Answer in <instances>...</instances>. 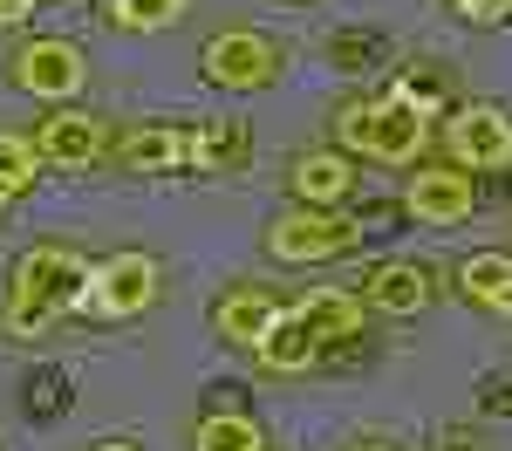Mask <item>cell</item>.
I'll list each match as a JSON object with an SVG mask.
<instances>
[{
  "label": "cell",
  "instance_id": "6da1fadb",
  "mask_svg": "<svg viewBox=\"0 0 512 451\" xmlns=\"http://www.w3.org/2000/svg\"><path fill=\"white\" fill-rule=\"evenodd\" d=\"M89 260L69 253V246H28L21 260H14V274H7V328L14 335H41L48 322H62L69 308H82V294H89Z\"/></svg>",
  "mask_w": 512,
  "mask_h": 451
},
{
  "label": "cell",
  "instance_id": "7a4b0ae2",
  "mask_svg": "<svg viewBox=\"0 0 512 451\" xmlns=\"http://www.w3.org/2000/svg\"><path fill=\"white\" fill-rule=\"evenodd\" d=\"M335 137H342V151H362V158H383V164H403L424 151V137H431V123L417 117V110H403V103H349L342 117H335Z\"/></svg>",
  "mask_w": 512,
  "mask_h": 451
},
{
  "label": "cell",
  "instance_id": "3957f363",
  "mask_svg": "<svg viewBox=\"0 0 512 451\" xmlns=\"http://www.w3.org/2000/svg\"><path fill=\"white\" fill-rule=\"evenodd\" d=\"M355 240H362V226H355V219H335L328 205L280 212L274 226H267V253H274V260H294V267H308V260H342Z\"/></svg>",
  "mask_w": 512,
  "mask_h": 451
},
{
  "label": "cell",
  "instance_id": "277c9868",
  "mask_svg": "<svg viewBox=\"0 0 512 451\" xmlns=\"http://www.w3.org/2000/svg\"><path fill=\"white\" fill-rule=\"evenodd\" d=\"M198 69L212 89H267L280 76V41L274 35H253V28H226V35L205 41Z\"/></svg>",
  "mask_w": 512,
  "mask_h": 451
},
{
  "label": "cell",
  "instance_id": "5b68a950",
  "mask_svg": "<svg viewBox=\"0 0 512 451\" xmlns=\"http://www.w3.org/2000/svg\"><path fill=\"white\" fill-rule=\"evenodd\" d=\"M158 301V260L151 253H117L89 274V294H82V315H103V322H130Z\"/></svg>",
  "mask_w": 512,
  "mask_h": 451
},
{
  "label": "cell",
  "instance_id": "8992f818",
  "mask_svg": "<svg viewBox=\"0 0 512 451\" xmlns=\"http://www.w3.org/2000/svg\"><path fill=\"white\" fill-rule=\"evenodd\" d=\"M14 76H21V89L41 96V103H69L89 69H82L76 41H28V48L14 55Z\"/></svg>",
  "mask_w": 512,
  "mask_h": 451
},
{
  "label": "cell",
  "instance_id": "52a82bcc",
  "mask_svg": "<svg viewBox=\"0 0 512 451\" xmlns=\"http://www.w3.org/2000/svg\"><path fill=\"white\" fill-rule=\"evenodd\" d=\"M444 137H451V164H465V171L512 164V117L506 110H458Z\"/></svg>",
  "mask_w": 512,
  "mask_h": 451
},
{
  "label": "cell",
  "instance_id": "ba28073f",
  "mask_svg": "<svg viewBox=\"0 0 512 451\" xmlns=\"http://www.w3.org/2000/svg\"><path fill=\"white\" fill-rule=\"evenodd\" d=\"M117 158L123 171H185L192 164L198 171V123H151V130H130L117 144Z\"/></svg>",
  "mask_w": 512,
  "mask_h": 451
},
{
  "label": "cell",
  "instance_id": "9c48e42d",
  "mask_svg": "<svg viewBox=\"0 0 512 451\" xmlns=\"http://www.w3.org/2000/svg\"><path fill=\"white\" fill-rule=\"evenodd\" d=\"M410 219H424V226H458V219H472V178H465L458 164L417 171V178H410Z\"/></svg>",
  "mask_w": 512,
  "mask_h": 451
},
{
  "label": "cell",
  "instance_id": "30bf717a",
  "mask_svg": "<svg viewBox=\"0 0 512 451\" xmlns=\"http://www.w3.org/2000/svg\"><path fill=\"white\" fill-rule=\"evenodd\" d=\"M362 301L383 308V315H417V308L431 301V281H424V267H410V260H383V267L362 274Z\"/></svg>",
  "mask_w": 512,
  "mask_h": 451
},
{
  "label": "cell",
  "instance_id": "8fae6325",
  "mask_svg": "<svg viewBox=\"0 0 512 451\" xmlns=\"http://www.w3.org/2000/svg\"><path fill=\"white\" fill-rule=\"evenodd\" d=\"M280 322V301L274 294H260V287H239V294H226L219 308H212V328L226 335V342H267V328Z\"/></svg>",
  "mask_w": 512,
  "mask_h": 451
},
{
  "label": "cell",
  "instance_id": "7c38bea8",
  "mask_svg": "<svg viewBox=\"0 0 512 451\" xmlns=\"http://www.w3.org/2000/svg\"><path fill=\"white\" fill-rule=\"evenodd\" d=\"M294 315L315 328L321 342H349V335H362V301H355L349 287H308V294L294 301Z\"/></svg>",
  "mask_w": 512,
  "mask_h": 451
},
{
  "label": "cell",
  "instance_id": "4fadbf2b",
  "mask_svg": "<svg viewBox=\"0 0 512 451\" xmlns=\"http://www.w3.org/2000/svg\"><path fill=\"white\" fill-rule=\"evenodd\" d=\"M355 192V171H349V151H308L294 158V199L308 205H335Z\"/></svg>",
  "mask_w": 512,
  "mask_h": 451
},
{
  "label": "cell",
  "instance_id": "5bb4252c",
  "mask_svg": "<svg viewBox=\"0 0 512 451\" xmlns=\"http://www.w3.org/2000/svg\"><path fill=\"white\" fill-rule=\"evenodd\" d=\"M35 151L48 164H69V171H82V164H96V151H103V130H96V117H48L35 137Z\"/></svg>",
  "mask_w": 512,
  "mask_h": 451
},
{
  "label": "cell",
  "instance_id": "9a60e30c",
  "mask_svg": "<svg viewBox=\"0 0 512 451\" xmlns=\"http://www.w3.org/2000/svg\"><path fill=\"white\" fill-rule=\"evenodd\" d=\"M315 349H321V335L301 315H280L274 328H267V342H260V363L280 369V376H294V369H308L315 363Z\"/></svg>",
  "mask_w": 512,
  "mask_h": 451
},
{
  "label": "cell",
  "instance_id": "2e32d148",
  "mask_svg": "<svg viewBox=\"0 0 512 451\" xmlns=\"http://www.w3.org/2000/svg\"><path fill=\"white\" fill-rule=\"evenodd\" d=\"M458 287H465L472 301H485V308L512 315V260L506 253H472V260L458 267Z\"/></svg>",
  "mask_w": 512,
  "mask_h": 451
},
{
  "label": "cell",
  "instance_id": "e0dca14e",
  "mask_svg": "<svg viewBox=\"0 0 512 451\" xmlns=\"http://www.w3.org/2000/svg\"><path fill=\"white\" fill-rule=\"evenodd\" d=\"M246 151H253V137L239 117L198 123V171H233V164H246Z\"/></svg>",
  "mask_w": 512,
  "mask_h": 451
},
{
  "label": "cell",
  "instance_id": "ac0fdd59",
  "mask_svg": "<svg viewBox=\"0 0 512 451\" xmlns=\"http://www.w3.org/2000/svg\"><path fill=\"white\" fill-rule=\"evenodd\" d=\"M198 451H267V445H260L253 417H239V410H219V417H205V424H198Z\"/></svg>",
  "mask_w": 512,
  "mask_h": 451
},
{
  "label": "cell",
  "instance_id": "d6986e66",
  "mask_svg": "<svg viewBox=\"0 0 512 451\" xmlns=\"http://www.w3.org/2000/svg\"><path fill=\"white\" fill-rule=\"evenodd\" d=\"M35 164L41 151L28 137H14V130H0V199H14V192H28L35 185Z\"/></svg>",
  "mask_w": 512,
  "mask_h": 451
},
{
  "label": "cell",
  "instance_id": "ffe728a7",
  "mask_svg": "<svg viewBox=\"0 0 512 451\" xmlns=\"http://www.w3.org/2000/svg\"><path fill=\"white\" fill-rule=\"evenodd\" d=\"M185 14V0H110V21L117 28H137V35H158Z\"/></svg>",
  "mask_w": 512,
  "mask_h": 451
},
{
  "label": "cell",
  "instance_id": "44dd1931",
  "mask_svg": "<svg viewBox=\"0 0 512 451\" xmlns=\"http://www.w3.org/2000/svg\"><path fill=\"white\" fill-rule=\"evenodd\" d=\"M390 103H403V110H417V117H437V82H424V76H396V89H390Z\"/></svg>",
  "mask_w": 512,
  "mask_h": 451
},
{
  "label": "cell",
  "instance_id": "7402d4cb",
  "mask_svg": "<svg viewBox=\"0 0 512 451\" xmlns=\"http://www.w3.org/2000/svg\"><path fill=\"white\" fill-rule=\"evenodd\" d=\"M458 14L465 21H499V14H512V0H458Z\"/></svg>",
  "mask_w": 512,
  "mask_h": 451
},
{
  "label": "cell",
  "instance_id": "603a6c76",
  "mask_svg": "<svg viewBox=\"0 0 512 451\" xmlns=\"http://www.w3.org/2000/svg\"><path fill=\"white\" fill-rule=\"evenodd\" d=\"M55 404H62V376H41V383H35V410L48 417Z\"/></svg>",
  "mask_w": 512,
  "mask_h": 451
},
{
  "label": "cell",
  "instance_id": "cb8c5ba5",
  "mask_svg": "<svg viewBox=\"0 0 512 451\" xmlns=\"http://www.w3.org/2000/svg\"><path fill=\"white\" fill-rule=\"evenodd\" d=\"M35 7H41V0H0V21H28Z\"/></svg>",
  "mask_w": 512,
  "mask_h": 451
},
{
  "label": "cell",
  "instance_id": "d4e9b609",
  "mask_svg": "<svg viewBox=\"0 0 512 451\" xmlns=\"http://www.w3.org/2000/svg\"><path fill=\"white\" fill-rule=\"evenodd\" d=\"M96 451H137V445H117V438H110V445H96Z\"/></svg>",
  "mask_w": 512,
  "mask_h": 451
},
{
  "label": "cell",
  "instance_id": "484cf974",
  "mask_svg": "<svg viewBox=\"0 0 512 451\" xmlns=\"http://www.w3.org/2000/svg\"><path fill=\"white\" fill-rule=\"evenodd\" d=\"M369 451H383V445H369Z\"/></svg>",
  "mask_w": 512,
  "mask_h": 451
}]
</instances>
